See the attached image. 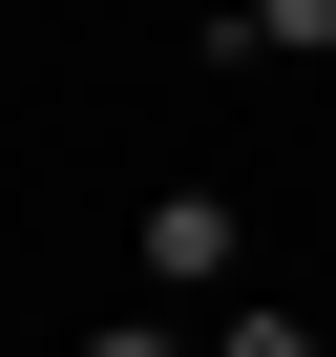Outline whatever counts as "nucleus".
<instances>
[{
	"label": "nucleus",
	"mask_w": 336,
	"mask_h": 357,
	"mask_svg": "<svg viewBox=\"0 0 336 357\" xmlns=\"http://www.w3.org/2000/svg\"><path fill=\"white\" fill-rule=\"evenodd\" d=\"M231 252H252V211H231V190H168V211H147V294H211Z\"/></svg>",
	"instance_id": "1"
},
{
	"label": "nucleus",
	"mask_w": 336,
	"mask_h": 357,
	"mask_svg": "<svg viewBox=\"0 0 336 357\" xmlns=\"http://www.w3.org/2000/svg\"><path fill=\"white\" fill-rule=\"evenodd\" d=\"M211 43H231V63H315V43H336V0H252V22H211Z\"/></svg>",
	"instance_id": "2"
},
{
	"label": "nucleus",
	"mask_w": 336,
	"mask_h": 357,
	"mask_svg": "<svg viewBox=\"0 0 336 357\" xmlns=\"http://www.w3.org/2000/svg\"><path fill=\"white\" fill-rule=\"evenodd\" d=\"M211 357H336V336H315V315H231Z\"/></svg>",
	"instance_id": "3"
},
{
	"label": "nucleus",
	"mask_w": 336,
	"mask_h": 357,
	"mask_svg": "<svg viewBox=\"0 0 336 357\" xmlns=\"http://www.w3.org/2000/svg\"><path fill=\"white\" fill-rule=\"evenodd\" d=\"M84 357H190V336H168V315H105V336H84Z\"/></svg>",
	"instance_id": "4"
}]
</instances>
